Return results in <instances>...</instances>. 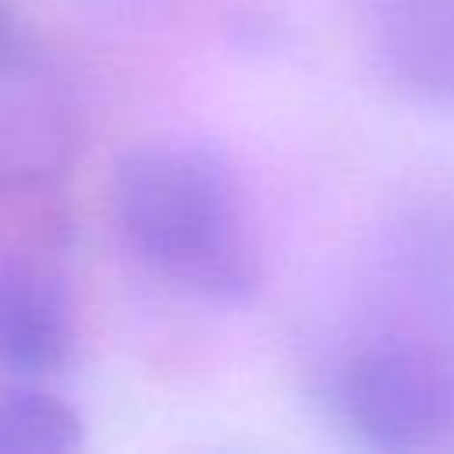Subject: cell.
<instances>
[{
	"label": "cell",
	"instance_id": "1",
	"mask_svg": "<svg viewBox=\"0 0 454 454\" xmlns=\"http://www.w3.org/2000/svg\"><path fill=\"white\" fill-rule=\"evenodd\" d=\"M114 223L156 277L213 298H241L259 266L227 167L195 145H142L114 174Z\"/></svg>",
	"mask_w": 454,
	"mask_h": 454
},
{
	"label": "cell",
	"instance_id": "2",
	"mask_svg": "<svg viewBox=\"0 0 454 454\" xmlns=\"http://www.w3.org/2000/svg\"><path fill=\"white\" fill-rule=\"evenodd\" d=\"M344 429L376 450H454V358L419 340H380L333 376Z\"/></svg>",
	"mask_w": 454,
	"mask_h": 454
},
{
	"label": "cell",
	"instance_id": "3",
	"mask_svg": "<svg viewBox=\"0 0 454 454\" xmlns=\"http://www.w3.org/2000/svg\"><path fill=\"white\" fill-rule=\"evenodd\" d=\"M82 138L85 114L71 82L0 0V192L46 188L71 170Z\"/></svg>",
	"mask_w": 454,
	"mask_h": 454
},
{
	"label": "cell",
	"instance_id": "4",
	"mask_svg": "<svg viewBox=\"0 0 454 454\" xmlns=\"http://www.w3.org/2000/svg\"><path fill=\"white\" fill-rule=\"evenodd\" d=\"M380 74L429 106H454V0H362Z\"/></svg>",
	"mask_w": 454,
	"mask_h": 454
},
{
	"label": "cell",
	"instance_id": "5",
	"mask_svg": "<svg viewBox=\"0 0 454 454\" xmlns=\"http://www.w3.org/2000/svg\"><path fill=\"white\" fill-rule=\"evenodd\" d=\"M74 351V309L60 277L35 262H0V369L14 380L60 372Z\"/></svg>",
	"mask_w": 454,
	"mask_h": 454
},
{
	"label": "cell",
	"instance_id": "6",
	"mask_svg": "<svg viewBox=\"0 0 454 454\" xmlns=\"http://www.w3.org/2000/svg\"><path fill=\"white\" fill-rule=\"evenodd\" d=\"M85 443L82 415L28 380L0 390V454H57Z\"/></svg>",
	"mask_w": 454,
	"mask_h": 454
}]
</instances>
